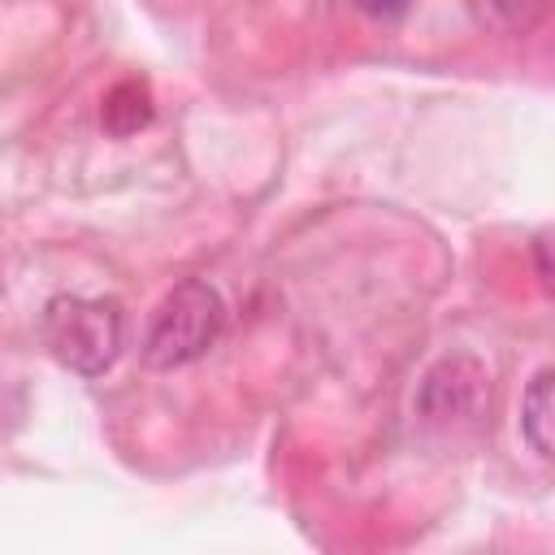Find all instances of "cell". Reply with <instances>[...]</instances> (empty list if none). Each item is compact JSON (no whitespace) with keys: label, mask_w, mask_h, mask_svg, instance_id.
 <instances>
[{"label":"cell","mask_w":555,"mask_h":555,"mask_svg":"<svg viewBox=\"0 0 555 555\" xmlns=\"http://www.w3.org/2000/svg\"><path fill=\"white\" fill-rule=\"evenodd\" d=\"M43 343L69 373L100 377L113 369L126 343V317L117 299H87V295H52L43 304Z\"/></svg>","instance_id":"6da1fadb"},{"label":"cell","mask_w":555,"mask_h":555,"mask_svg":"<svg viewBox=\"0 0 555 555\" xmlns=\"http://www.w3.org/2000/svg\"><path fill=\"white\" fill-rule=\"evenodd\" d=\"M225 330V299L217 286L186 278L178 282L152 312L143 330V364L152 369H182L199 360Z\"/></svg>","instance_id":"7a4b0ae2"},{"label":"cell","mask_w":555,"mask_h":555,"mask_svg":"<svg viewBox=\"0 0 555 555\" xmlns=\"http://www.w3.org/2000/svg\"><path fill=\"white\" fill-rule=\"evenodd\" d=\"M490 403V377L481 369V360L455 351L442 356L438 364L425 369L421 386H416V416L429 425H473Z\"/></svg>","instance_id":"3957f363"},{"label":"cell","mask_w":555,"mask_h":555,"mask_svg":"<svg viewBox=\"0 0 555 555\" xmlns=\"http://www.w3.org/2000/svg\"><path fill=\"white\" fill-rule=\"evenodd\" d=\"M147 121H152V91H147V82H139V78L117 82V87L104 95V104H100V126H104L113 139H130V134H139Z\"/></svg>","instance_id":"277c9868"},{"label":"cell","mask_w":555,"mask_h":555,"mask_svg":"<svg viewBox=\"0 0 555 555\" xmlns=\"http://www.w3.org/2000/svg\"><path fill=\"white\" fill-rule=\"evenodd\" d=\"M551 386H555V373L538 369L525 399H520V434L542 460L551 455Z\"/></svg>","instance_id":"5b68a950"}]
</instances>
